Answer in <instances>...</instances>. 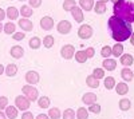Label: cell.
<instances>
[{"mask_svg":"<svg viewBox=\"0 0 134 119\" xmlns=\"http://www.w3.org/2000/svg\"><path fill=\"white\" fill-rule=\"evenodd\" d=\"M109 27L111 29V36L118 43L125 41L131 36V32H133L131 23H127V21L117 16H111L109 19Z\"/></svg>","mask_w":134,"mask_h":119,"instance_id":"6da1fadb","label":"cell"},{"mask_svg":"<svg viewBox=\"0 0 134 119\" xmlns=\"http://www.w3.org/2000/svg\"><path fill=\"white\" fill-rule=\"evenodd\" d=\"M114 16L127 21V23H133L134 21V3L130 0H118L114 3Z\"/></svg>","mask_w":134,"mask_h":119,"instance_id":"7a4b0ae2","label":"cell"},{"mask_svg":"<svg viewBox=\"0 0 134 119\" xmlns=\"http://www.w3.org/2000/svg\"><path fill=\"white\" fill-rule=\"evenodd\" d=\"M23 94L24 96L30 99V102H36L38 98H39V92L35 87H32V86H23Z\"/></svg>","mask_w":134,"mask_h":119,"instance_id":"3957f363","label":"cell"},{"mask_svg":"<svg viewBox=\"0 0 134 119\" xmlns=\"http://www.w3.org/2000/svg\"><path fill=\"white\" fill-rule=\"evenodd\" d=\"M30 104H31V102L27 96H21V95L16 96V99H15V107L16 109H19L21 111H27L30 109Z\"/></svg>","mask_w":134,"mask_h":119,"instance_id":"277c9868","label":"cell"},{"mask_svg":"<svg viewBox=\"0 0 134 119\" xmlns=\"http://www.w3.org/2000/svg\"><path fill=\"white\" fill-rule=\"evenodd\" d=\"M78 36L81 39H90L93 36V28L88 24H83L78 29Z\"/></svg>","mask_w":134,"mask_h":119,"instance_id":"5b68a950","label":"cell"},{"mask_svg":"<svg viewBox=\"0 0 134 119\" xmlns=\"http://www.w3.org/2000/svg\"><path fill=\"white\" fill-rule=\"evenodd\" d=\"M60 53H62V56H63L64 59H71V58L75 55V48H74V46H71V44H66V46L62 47Z\"/></svg>","mask_w":134,"mask_h":119,"instance_id":"8992f818","label":"cell"},{"mask_svg":"<svg viewBox=\"0 0 134 119\" xmlns=\"http://www.w3.org/2000/svg\"><path fill=\"white\" fill-rule=\"evenodd\" d=\"M57 29H58L59 34L66 35V34H69V32L71 31V23H70L69 20H62V21H59V23H58Z\"/></svg>","mask_w":134,"mask_h":119,"instance_id":"52a82bcc","label":"cell"},{"mask_svg":"<svg viewBox=\"0 0 134 119\" xmlns=\"http://www.w3.org/2000/svg\"><path fill=\"white\" fill-rule=\"evenodd\" d=\"M40 27H42L43 29H46V31L52 29V27H54V19L50 17V16L42 17V20H40Z\"/></svg>","mask_w":134,"mask_h":119,"instance_id":"ba28073f","label":"cell"},{"mask_svg":"<svg viewBox=\"0 0 134 119\" xmlns=\"http://www.w3.org/2000/svg\"><path fill=\"white\" fill-rule=\"evenodd\" d=\"M39 79H40L39 78V74L36 71H28L26 74V80H27L28 84H36L39 82Z\"/></svg>","mask_w":134,"mask_h":119,"instance_id":"9c48e42d","label":"cell"},{"mask_svg":"<svg viewBox=\"0 0 134 119\" xmlns=\"http://www.w3.org/2000/svg\"><path fill=\"white\" fill-rule=\"evenodd\" d=\"M19 27L23 29V31H26V32H30V31H32L34 24H32L31 20H28L27 17H24V19H20L19 20Z\"/></svg>","mask_w":134,"mask_h":119,"instance_id":"30bf717a","label":"cell"},{"mask_svg":"<svg viewBox=\"0 0 134 119\" xmlns=\"http://www.w3.org/2000/svg\"><path fill=\"white\" fill-rule=\"evenodd\" d=\"M71 14H72V17L75 19V21H78V23H82V21H83V11L79 7L75 5L71 9Z\"/></svg>","mask_w":134,"mask_h":119,"instance_id":"8fae6325","label":"cell"},{"mask_svg":"<svg viewBox=\"0 0 134 119\" xmlns=\"http://www.w3.org/2000/svg\"><path fill=\"white\" fill-rule=\"evenodd\" d=\"M97 99H98V96H97L95 94H93V92H86V94L83 95V98H82L83 103H85V104H88V106L93 104V103H95Z\"/></svg>","mask_w":134,"mask_h":119,"instance_id":"7c38bea8","label":"cell"},{"mask_svg":"<svg viewBox=\"0 0 134 119\" xmlns=\"http://www.w3.org/2000/svg\"><path fill=\"white\" fill-rule=\"evenodd\" d=\"M102 64H103V68L107 70V71H114L115 67H117V62L114 59H109V58H105Z\"/></svg>","mask_w":134,"mask_h":119,"instance_id":"4fadbf2b","label":"cell"},{"mask_svg":"<svg viewBox=\"0 0 134 119\" xmlns=\"http://www.w3.org/2000/svg\"><path fill=\"white\" fill-rule=\"evenodd\" d=\"M23 53H24V50L20 46H14L12 48H11V56L15 58V59H20L21 56H23Z\"/></svg>","mask_w":134,"mask_h":119,"instance_id":"5bb4252c","label":"cell"},{"mask_svg":"<svg viewBox=\"0 0 134 119\" xmlns=\"http://www.w3.org/2000/svg\"><path fill=\"white\" fill-rule=\"evenodd\" d=\"M133 62H134V59L130 53H122L121 55V64H124L125 67H130Z\"/></svg>","mask_w":134,"mask_h":119,"instance_id":"9a60e30c","label":"cell"},{"mask_svg":"<svg viewBox=\"0 0 134 119\" xmlns=\"http://www.w3.org/2000/svg\"><path fill=\"white\" fill-rule=\"evenodd\" d=\"M115 91L118 95H126L129 92V86L126 83H118L115 84Z\"/></svg>","mask_w":134,"mask_h":119,"instance_id":"2e32d148","label":"cell"},{"mask_svg":"<svg viewBox=\"0 0 134 119\" xmlns=\"http://www.w3.org/2000/svg\"><path fill=\"white\" fill-rule=\"evenodd\" d=\"M5 115H7V118L8 119H15V118H18V109L16 107H14V106H11V107H5Z\"/></svg>","mask_w":134,"mask_h":119,"instance_id":"e0dca14e","label":"cell"},{"mask_svg":"<svg viewBox=\"0 0 134 119\" xmlns=\"http://www.w3.org/2000/svg\"><path fill=\"white\" fill-rule=\"evenodd\" d=\"M121 76L124 78V80H126V82H130V80H133V78H134V75H133V71H131L130 68L125 67L124 70L121 71Z\"/></svg>","mask_w":134,"mask_h":119,"instance_id":"ac0fdd59","label":"cell"},{"mask_svg":"<svg viewBox=\"0 0 134 119\" xmlns=\"http://www.w3.org/2000/svg\"><path fill=\"white\" fill-rule=\"evenodd\" d=\"M86 83H87L88 87L97 88L98 86H99V79H97L94 75H90V76H87V78H86Z\"/></svg>","mask_w":134,"mask_h":119,"instance_id":"d6986e66","label":"cell"},{"mask_svg":"<svg viewBox=\"0 0 134 119\" xmlns=\"http://www.w3.org/2000/svg\"><path fill=\"white\" fill-rule=\"evenodd\" d=\"M94 11L97 14H99V15H102V14H105L106 12V3H103V2H97L95 4H94Z\"/></svg>","mask_w":134,"mask_h":119,"instance_id":"ffe728a7","label":"cell"},{"mask_svg":"<svg viewBox=\"0 0 134 119\" xmlns=\"http://www.w3.org/2000/svg\"><path fill=\"white\" fill-rule=\"evenodd\" d=\"M5 15L8 16L9 20H15V19H18V16H19V9L15 8V7H9V8L7 9V14H5Z\"/></svg>","mask_w":134,"mask_h":119,"instance_id":"44dd1931","label":"cell"},{"mask_svg":"<svg viewBox=\"0 0 134 119\" xmlns=\"http://www.w3.org/2000/svg\"><path fill=\"white\" fill-rule=\"evenodd\" d=\"M81 8L85 11H91L94 7V0H79Z\"/></svg>","mask_w":134,"mask_h":119,"instance_id":"7402d4cb","label":"cell"},{"mask_svg":"<svg viewBox=\"0 0 134 119\" xmlns=\"http://www.w3.org/2000/svg\"><path fill=\"white\" fill-rule=\"evenodd\" d=\"M122 53H124V46L121 44V43H117V44L111 48V55H114L115 58L121 56Z\"/></svg>","mask_w":134,"mask_h":119,"instance_id":"603a6c76","label":"cell"},{"mask_svg":"<svg viewBox=\"0 0 134 119\" xmlns=\"http://www.w3.org/2000/svg\"><path fill=\"white\" fill-rule=\"evenodd\" d=\"M4 72H5V75H8V76H15L16 75V72H18V67H16V64H8V66L5 67V70H4Z\"/></svg>","mask_w":134,"mask_h":119,"instance_id":"cb8c5ba5","label":"cell"},{"mask_svg":"<svg viewBox=\"0 0 134 119\" xmlns=\"http://www.w3.org/2000/svg\"><path fill=\"white\" fill-rule=\"evenodd\" d=\"M38 104H39L40 109H48V107H50L48 96H40V98H38Z\"/></svg>","mask_w":134,"mask_h":119,"instance_id":"d4e9b609","label":"cell"},{"mask_svg":"<svg viewBox=\"0 0 134 119\" xmlns=\"http://www.w3.org/2000/svg\"><path fill=\"white\" fill-rule=\"evenodd\" d=\"M130 107H131V102H130L129 99L124 98V99H121V100H119V109H121L122 111H127V110H130Z\"/></svg>","mask_w":134,"mask_h":119,"instance_id":"484cf974","label":"cell"},{"mask_svg":"<svg viewBox=\"0 0 134 119\" xmlns=\"http://www.w3.org/2000/svg\"><path fill=\"white\" fill-rule=\"evenodd\" d=\"M76 118L78 119H87L88 118V110H86L85 107H79L76 110Z\"/></svg>","mask_w":134,"mask_h":119,"instance_id":"4316f807","label":"cell"},{"mask_svg":"<svg viewBox=\"0 0 134 119\" xmlns=\"http://www.w3.org/2000/svg\"><path fill=\"white\" fill-rule=\"evenodd\" d=\"M30 47L32 48V50H38L39 47H40V44H42V40L38 38V36H35V38H32V39H30Z\"/></svg>","mask_w":134,"mask_h":119,"instance_id":"83f0119b","label":"cell"},{"mask_svg":"<svg viewBox=\"0 0 134 119\" xmlns=\"http://www.w3.org/2000/svg\"><path fill=\"white\" fill-rule=\"evenodd\" d=\"M19 12H21V16L28 19L30 16H32V8L30 5H21V9L19 11Z\"/></svg>","mask_w":134,"mask_h":119,"instance_id":"f1b7e54d","label":"cell"},{"mask_svg":"<svg viewBox=\"0 0 134 119\" xmlns=\"http://www.w3.org/2000/svg\"><path fill=\"white\" fill-rule=\"evenodd\" d=\"M48 116H50V119H60L59 109H57V107H51L50 111H48Z\"/></svg>","mask_w":134,"mask_h":119,"instance_id":"f546056e","label":"cell"},{"mask_svg":"<svg viewBox=\"0 0 134 119\" xmlns=\"http://www.w3.org/2000/svg\"><path fill=\"white\" fill-rule=\"evenodd\" d=\"M105 87H106V90H113L115 87V80L113 76H107L105 79Z\"/></svg>","mask_w":134,"mask_h":119,"instance_id":"4dcf8cb0","label":"cell"},{"mask_svg":"<svg viewBox=\"0 0 134 119\" xmlns=\"http://www.w3.org/2000/svg\"><path fill=\"white\" fill-rule=\"evenodd\" d=\"M75 60L78 63H85L87 60V56H86V52L85 51H78L75 52Z\"/></svg>","mask_w":134,"mask_h":119,"instance_id":"1f68e13d","label":"cell"},{"mask_svg":"<svg viewBox=\"0 0 134 119\" xmlns=\"http://www.w3.org/2000/svg\"><path fill=\"white\" fill-rule=\"evenodd\" d=\"M15 29H16V27H15V24L12 23V21H8V23L4 26V32H5V34H8V35L15 34Z\"/></svg>","mask_w":134,"mask_h":119,"instance_id":"d6a6232c","label":"cell"},{"mask_svg":"<svg viewBox=\"0 0 134 119\" xmlns=\"http://www.w3.org/2000/svg\"><path fill=\"white\" fill-rule=\"evenodd\" d=\"M43 46L46 47V48H51V47L54 46V36L47 35L46 38L43 39Z\"/></svg>","mask_w":134,"mask_h":119,"instance_id":"836d02e7","label":"cell"},{"mask_svg":"<svg viewBox=\"0 0 134 119\" xmlns=\"http://www.w3.org/2000/svg\"><path fill=\"white\" fill-rule=\"evenodd\" d=\"M75 5H76V4H75V0H64V3H63L64 11H71Z\"/></svg>","mask_w":134,"mask_h":119,"instance_id":"e575fe53","label":"cell"},{"mask_svg":"<svg viewBox=\"0 0 134 119\" xmlns=\"http://www.w3.org/2000/svg\"><path fill=\"white\" fill-rule=\"evenodd\" d=\"M63 119H75V112L72 109H67L63 112Z\"/></svg>","mask_w":134,"mask_h":119,"instance_id":"d590c367","label":"cell"},{"mask_svg":"<svg viewBox=\"0 0 134 119\" xmlns=\"http://www.w3.org/2000/svg\"><path fill=\"white\" fill-rule=\"evenodd\" d=\"M100 55H102L103 58H109V56L111 55V47L105 46L102 50H100Z\"/></svg>","mask_w":134,"mask_h":119,"instance_id":"8d00e7d4","label":"cell"},{"mask_svg":"<svg viewBox=\"0 0 134 119\" xmlns=\"http://www.w3.org/2000/svg\"><path fill=\"white\" fill-rule=\"evenodd\" d=\"M88 111L93 112V114H99L100 112V106L93 103V104H90V107H88Z\"/></svg>","mask_w":134,"mask_h":119,"instance_id":"74e56055","label":"cell"},{"mask_svg":"<svg viewBox=\"0 0 134 119\" xmlns=\"http://www.w3.org/2000/svg\"><path fill=\"white\" fill-rule=\"evenodd\" d=\"M93 75H94L97 79H102V78L105 76V71H103L102 68H95L94 72H93Z\"/></svg>","mask_w":134,"mask_h":119,"instance_id":"f35d334b","label":"cell"},{"mask_svg":"<svg viewBox=\"0 0 134 119\" xmlns=\"http://www.w3.org/2000/svg\"><path fill=\"white\" fill-rule=\"evenodd\" d=\"M8 106V98L7 96H0V110H4Z\"/></svg>","mask_w":134,"mask_h":119,"instance_id":"ab89813d","label":"cell"},{"mask_svg":"<svg viewBox=\"0 0 134 119\" xmlns=\"http://www.w3.org/2000/svg\"><path fill=\"white\" fill-rule=\"evenodd\" d=\"M28 3L31 8H38L42 5V0H28Z\"/></svg>","mask_w":134,"mask_h":119,"instance_id":"60d3db41","label":"cell"},{"mask_svg":"<svg viewBox=\"0 0 134 119\" xmlns=\"http://www.w3.org/2000/svg\"><path fill=\"white\" fill-rule=\"evenodd\" d=\"M85 52H86V56H87V59H90V58H93V56L95 55V51H94V48H93V47H88Z\"/></svg>","mask_w":134,"mask_h":119,"instance_id":"b9f144b4","label":"cell"},{"mask_svg":"<svg viewBox=\"0 0 134 119\" xmlns=\"http://www.w3.org/2000/svg\"><path fill=\"white\" fill-rule=\"evenodd\" d=\"M24 38H26V32H16V34H14L15 40H23Z\"/></svg>","mask_w":134,"mask_h":119,"instance_id":"7bdbcfd3","label":"cell"},{"mask_svg":"<svg viewBox=\"0 0 134 119\" xmlns=\"http://www.w3.org/2000/svg\"><path fill=\"white\" fill-rule=\"evenodd\" d=\"M21 119H34V116H32V112H30V111H26L23 115H21Z\"/></svg>","mask_w":134,"mask_h":119,"instance_id":"ee69618b","label":"cell"},{"mask_svg":"<svg viewBox=\"0 0 134 119\" xmlns=\"http://www.w3.org/2000/svg\"><path fill=\"white\" fill-rule=\"evenodd\" d=\"M35 119H50V116H48V115H46V114H39Z\"/></svg>","mask_w":134,"mask_h":119,"instance_id":"f6af8a7d","label":"cell"},{"mask_svg":"<svg viewBox=\"0 0 134 119\" xmlns=\"http://www.w3.org/2000/svg\"><path fill=\"white\" fill-rule=\"evenodd\" d=\"M4 17H5V12H4V11H3L2 8H0V21H2Z\"/></svg>","mask_w":134,"mask_h":119,"instance_id":"bcb514c9","label":"cell"},{"mask_svg":"<svg viewBox=\"0 0 134 119\" xmlns=\"http://www.w3.org/2000/svg\"><path fill=\"white\" fill-rule=\"evenodd\" d=\"M0 119H8L7 115H5L4 112H2V110H0Z\"/></svg>","mask_w":134,"mask_h":119,"instance_id":"7dc6e473","label":"cell"},{"mask_svg":"<svg viewBox=\"0 0 134 119\" xmlns=\"http://www.w3.org/2000/svg\"><path fill=\"white\" fill-rule=\"evenodd\" d=\"M130 43H131V44L134 46V31L131 32V36H130Z\"/></svg>","mask_w":134,"mask_h":119,"instance_id":"c3c4849f","label":"cell"},{"mask_svg":"<svg viewBox=\"0 0 134 119\" xmlns=\"http://www.w3.org/2000/svg\"><path fill=\"white\" fill-rule=\"evenodd\" d=\"M4 70H5V68L3 67V64H0V75H2V74L4 72Z\"/></svg>","mask_w":134,"mask_h":119,"instance_id":"681fc988","label":"cell"},{"mask_svg":"<svg viewBox=\"0 0 134 119\" xmlns=\"http://www.w3.org/2000/svg\"><path fill=\"white\" fill-rule=\"evenodd\" d=\"M2 29H3V26H2V21H0V32H2Z\"/></svg>","mask_w":134,"mask_h":119,"instance_id":"f907efd6","label":"cell"},{"mask_svg":"<svg viewBox=\"0 0 134 119\" xmlns=\"http://www.w3.org/2000/svg\"><path fill=\"white\" fill-rule=\"evenodd\" d=\"M111 2H113V3H117V2H118V0H111Z\"/></svg>","mask_w":134,"mask_h":119,"instance_id":"816d5d0a","label":"cell"},{"mask_svg":"<svg viewBox=\"0 0 134 119\" xmlns=\"http://www.w3.org/2000/svg\"><path fill=\"white\" fill-rule=\"evenodd\" d=\"M100 2H103V3H106V2H107V0H100Z\"/></svg>","mask_w":134,"mask_h":119,"instance_id":"f5cc1de1","label":"cell"},{"mask_svg":"<svg viewBox=\"0 0 134 119\" xmlns=\"http://www.w3.org/2000/svg\"><path fill=\"white\" fill-rule=\"evenodd\" d=\"M20 2H23V0H20Z\"/></svg>","mask_w":134,"mask_h":119,"instance_id":"db71d44e","label":"cell"}]
</instances>
